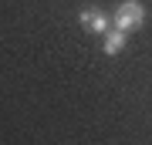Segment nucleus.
<instances>
[{
  "label": "nucleus",
  "instance_id": "f257e3e1",
  "mask_svg": "<svg viewBox=\"0 0 152 145\" xmlns=\"http://www.w3.org/2000/svg\"><path fill=\"white\" fill-rule=\"evenodd\" d=\"M145 24V7L139 4V0H122L118 7L112 10V27H122V31H139V27Z\"/></svg>",
  "mask_w": 152,
  "mask_h": 145
},
{
  "label": "nucleus",
  "instance_id": "f03ea898",
  "mask_svg": "<svg viewBox=\"0 0 152 145\" xmlns=\"http://www.w3.org/2000/svg\"><path fill=\"white\" fill-rule=\"evenodd\" d=\"M78 24H81L85 31H91V34H105V31L112 27V17L105 14V10H98V7H81Z\"/></svg>",
  "mask_w": 152,
  "mask_h": 145
},
{
  "label": "nucleus",
  "instance_id": "7ed1b4c3",
  "mask_svg": "<svg viewBox=\"0 0 152 145\" xmlns=\"http://www.w3.org/2000/svg\"><path fill=\"white\" fill-rule=\"evenodd\" d=\"M125 44H129V31H122V27H108V31H105V41H102V51L115 58V54L125 51Z\"/></svg>",
  "mask_w": 152,
  "mask_h": 145
}]
</instances>
